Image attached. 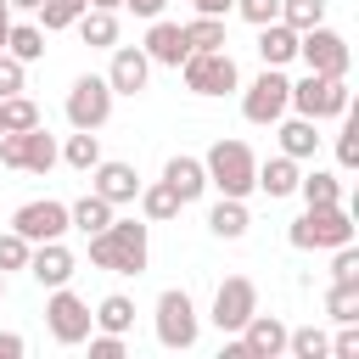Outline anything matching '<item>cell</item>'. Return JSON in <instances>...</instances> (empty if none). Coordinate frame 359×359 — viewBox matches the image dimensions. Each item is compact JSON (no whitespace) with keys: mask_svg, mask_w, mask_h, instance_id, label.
Returning a JSON list of instances; mask_svg holds the SVG:
<instances>
[{"mask_svg":"<svg viewBox=\"0 0 359 359\" xmlns=\"http://www.w3.org/2000/svg\"><path fill=\"white\" fill-rule=\"evenodd\" d=\"M84 241H90V264L107 269V275H140L151 264V224L146 219H118L112 213V224L84 236Z\"/></svg>","mask_w":359,"mask_h":359,"instance_id":"6da1fadb","label":"cell"},{"mask_svg":"<svg viewBox=\"0 0 359 359\" xmlns=\"http://www.w3.org/2000/svg\"><path fill=\"white\" fill-rule=\"evenodd\" d=\"M202 168H208V191H219V196H252L258 185H252V174H258V151L247 146V140H213L208 151H202Z\"/></svg>","mask_w":359,"mask_h":359,"instance_id":"7a4b0ae2","label":"cell"},{"mask_svg":"<svg viewBox=\"0 0 359 359\" xmlns=\"http://www.w3.org/2000/svg\"><path fill=\"white\" fill-rule=\"evenodd\" d=\"M151 331H157V342H163L168 353L196 348V337H202V309H196V297H191L185 286H163V292H157V309H151Z\"/></svg>","mask_w":359,"mask_h":359,"instance_id":"3957f363","label":"cell"},{"mask_svg":"<svg viewBox=\"0 0 359 359\" xmlns=\"http://www.w3.org/2000/svg\"><path fill=\"white\" fill-rule=\"evenodd\" d=\"M286 241H292L297 252H331V247L353 241V213H348L342 202H331V208H303V213L286 224Z\"/></svg>","mask_w":359,"mask_h":359,"instance_id":"277c9868","label":"cell"},{"mask_svg":"<svg viewBox=\"0 0 359 359\" xmlns=\"http://www.w3.org/2000/svg\"><path fill=\"white\" fill-rule=\"evenodd\" d=\"M174 73H180L185 90L202 95V101H219V95H236V90H241V67H236V56H230L224 45H219V50H191Z\"/></svg>","mask_w":359,"mask_h":359,"instance_id":"5b68a950","label":"cell"},{"mask_svg":"<svg viewBox=\"0 0 359 359\" xmlns=\"http://www.w3.org/2000/svg\"><path fill=\"white\" fill-rule=\"evenodd\" d=\"M348 107H353V90H348V79H331V73H303V79H292L286 112L325 123V118H342Z\"/></svg>","mask_w":359,"mask_h":359,"instance_id":"8992f818","label":"cell"},{"mask_svg":"<svg viewBox=\"0 0 359 359\" xmlns=\"http://www.w3.org/2000/svg\"><path fill=\"white\" fill-rule=\"evenodd\" d=\"M0 163L6 168H22V174H50L62 163V146L45 123L34 129H0Z\"/></svg>","mask_w":359,"mask_h":359,"instance_id":"52a82bcc","label":"cell"},{"mask_svg":"<svg viewBox=\"0 0 359 359\" xmlns=\"http://www.w3.org/2000/svg\"><path fill=\"white\" fill-rule=\"evenodd\" d=\"M236 95H241V118H247L252 129H269V123L286 112L292 79H286V67H264V73H258V79H247Z\"/></svg>","mask_w":359,"mask_h":359,"instance_id":"ba28073f","label":"cell"},{"mask_svg":"<svg viewBox=\"0 0 359 359\" xmlns=\"http://www.w3.org/2000/svg\"><path fill=\"white\" fill-rule=\"evenodd\" d=\"M112 84H107V73H79L73 84H67V101H62V112H67V123L73 129H101L107 118H112Z\"/></svg>","mask_w":359,"mask_h":359,"instance_id":"9c48e42d","label":"cell"},{"mask_svg":"<svg viewBox=\"0 0 359 359\" xmlns=\"http://www.w3.org/2000/svg\"><path fill=\"white\" fill-rule=\"evenodd\" d=\"M45 331H50L62 348H79V342L95 331V314H90V303H84L73 286H50V297H45Z\"/></svg>","mask_w":359,"mask_h":359,"instance_id":"30bf717a","label":"cell"},{"mask_svg":"<svg viewBox=\"0 0 359 359\" xmlns=\"http://www.w3.org/2000/svg\"><path fill=\"white\" fill-rule=\"evenodd\" d=\"M297 62H303L309 73H331V79H348V67H353V50H348V39H342L337 28L314 22V28H303V34H297Z\"/></svg>","mask_w":359,"mask_h":359,"instance_id":"8fae6325","label":"cell"},{"mask_svg":"<svg viewBox=\"0 0 359 359\" xmlns=\"http://www.w3.org/2000/svg\"><path fill=\"white\" fill-rule=\"evenodd\" d=\"M252 309H258V286H252L247 275H224V280L213 286V309H208V320L219 325V337H236V331L247 325Z\"/></svg>","mask_w":359,"mask_h":359,"instance_id":"7c38bea8","label":"cell"},{"mask_svg":"<svg viewBox=\"0 0 359 359\" xmlns=\"http://www.w3.org/2000/svg\"><path fill=\"white\" fill-rule=\"evenodd\" d=\"M11 230L22 236V241H62L73 224H67V202H56V196H34V202H22L17 213H11Z\"/></svg>","mask_w":359,"mask_h":359,"instance_id":"4fadbf2b","label":"cell"},{"mask_svg":"<svg viewBox=\"0 0 359 359\" xmlns=\"http://www.w3.org/2000/svg\"><path fill=\"white\" fill-rule=\"evenodd\" d=\"M90 191L107 196L112 208H129V202L140 196V168L123 163V157H101V163L90 168Z\"/></svg>","mask_w":359,"mask_h":359,"instance_id":"5bb4252c","label":"cell"},{"mask_svg":"<svg viewBox=\"0 0 359 359\" xmlns=\"http://www.w3.org/2000/svg\"><path fill=\"white\" fill-rule=\"evenodd\" d=\"M140 50L151 56V67H180L191 56V39H185V22H168V17H151L146 22V39Z\"/></svg>","mask_w":359,"mask_h":359,"instance_id":"9a60e30c","label":"cell"},{"mask_svg":"<svg viewBox=\"0 0 359 359\" xmlns=\"http://www.w3.org/2000/svg\"><path fill=\"white\" fill-rule=\"evenodd\" d=\"M107 84H112V95H140V90L151 84V56H146L140 45H112Z\"/></svg>","mask_w":359,"mask_h":359,"instance_id":"2e32d148","label":"cell"},{"mask_svg":"<svg viewBox=\"0 0 359 359\" xmlns=\"http://www.w3.org/2000/svg\"><path fill=\"white\" fill-rule=\"evenodd\" d=\"M28 275L50 292V286H67V280L79 275V258H73L67 241H34V252H28Z\"/></svg>","mask_w":359,"mask_h":359,"instance_id":"e0dca14e","label":"cell"},{"mask_svg":"<svg viewBox=\"0 0 359 359\" xmlns=\"http://www.w3.org/2000/svg\"><path fill=\"white\" fill-rule=\"evenodd\" d=\"M286 331H292V325H286L280 314H258V309H252L236 337H241L247 359H280V353H286Z\"/></svg>","mask_w":359,"mask_h":359,"instance_id":"ac0fdd59","label":"cell"},{"mask_svg":"<svg viewBox=\"0 0 359 359\" xmlns=\"http://www.w3.org/2000/svg\"><path fill=\"white\" fill-rule=\"evenodd\" d=\"M269 129H275V140H280V151H286L292 163H309V157L320 151V140H325L320 123H314V118H297V112H280Z\"/></svg>","mask_w":359,"mask_h":359,"instance_id":"d6986e66","label":"cell"},{"mask_svg":"<svg viewBox=\"0 0 359 359\" xmlns=\"http://www.w3.org/2000/svg\"><path fill=\"white\" fill-rule=\"evenodd\" d=\"M163 180L174 185V196H180L185 208L208 196V168H202V157H191V151H174V157L163 163Z\"/></svg>","mask_w":359,"mask_h":359,"instance_id":"ffe728a7","label":"cell"},{"mask_svg":"<svg viewBox=\"0 0 359 359\" xmlns=\"http://www.w3.org/2000/svg\"><path fill=\"white\" fill-rule=\"evenodd\" d=\"M297 174H303V163H292L286 151H275V157H264V163H258L252 185H258L269 202H280V196H297Z\"/></svg>","mask_w":359,"mask_h":359,"instance_id":"44dd1931","label":"cell"},{"mask_svg":"<svg viewBox=\"0 0 359 359\" xmlns=\"http://www.w3.org/2000/svg\"><path fill=\"white\" fill-rule=\"evenodd\" d=\"M258 62H264V67H292V62H297V28L280 22V17L264 22V28H258Z\"/></svg>","mask_w":359,"mask_h":359,"instance_id":"7402d4cb","label":"cell"},{"mask_svg":"<svg viewBox=\"0 0 359 359\" xmlns=\"http://www.w3.org/2000/svg\"><path fill=\"white\" fill-rule=\"evenodd\" d=\"M208 230H213L219 241H241V236L252 230V213H247V202H241V196H219V202L208 208Z\"/></svg>","mask_w":359,"mask_h":359,"instance_id":"603a6c76","label":"cell"},{"mask_svg":"<svg viewBox=\"0 0 359 359\" xmlns=\"http://www.w3.org/2000/svg\"><path fill=\"white\" fill-rule=\"evenodd\" d=\"M297 196H303V208H331V202H342V174L337 168H303Z\"/></svg>","mask_w":359,"mask_h":359,"instance_id":"cb8c5ba5","label":"cell"},{"mask_svg":"<svg viewBox=\"0 0 359 359\" xmlns=\"http://www.w3.org/2000/svg\"><path fill=\"white\" fill-rule=\"evenodd\" d=\"M135 202H140V219H146V224H168V219H180V208H185L168 180H151V185L140 180V196H135Z\"/></svg>","mask_w":359,"mask_h":359,"instance_id":"d4e9b609","label":"cell"},{"mask_svg":"<svg viewBox=\"0 0 359 359\" xmlns=\"http://www.w3.org/2000/svg\"><path fill=\"white\" fill-rule=\"evenodd\" d=\"M112 213H118V208H112L107 196H95V191H84L79 202H67V224H73L79 236H95V230H107V224H112Z\"/></svg>","mask_w":359,"mask_h":359,"instance_id":"484cf974","label":"cell"},{"mask_svg":"<svg viewBox=\"0 0 359 359\" xmlns=\"http://www.w3.org/2000/svg\"><path fill=\"white\" fill-rule=\"evenodd\" d=\"M73 28H79V39H84L90 50H112V45H118V11H95V6H84Z\"/></svg>","mask_w":359,"mask_h":359,"instance_id":"4316f807","label":"cell"},{"mask_svg":"<svg viewBox=\"0 0 359 359\" xmlns=\"http://www.w3.org/2000/svg\"><path fill=\"white\" fill-rule=\"evenodd\" d=\"M95 331H118V337H129V325H135V297H123V292H107L95 309Z\"/></svg>","mask_w":359,"mask_h":359,"instance_id":"83f0119b","label":"cell"},{"mask_svg":"<svg viewBox=\"0 0 359 359\" xmlns=\"http://www.w3.org/2000/svg\"><path fill=\"white\" fill-rule=\"evenodd\" d=\"M6 50H11L22 67H28V62H39V56H45V28H39V22H17V17H11V28H6Z\"/></svg>","mask_w":359,"mask_h":359,"instance_id":"f1b7e54d","label":"cell"},{"mask_svg":"<svg viewBox=\"0 0 359 359\" xmlns=\"http://www.w3.org/2000/svg\"><path fill=\"white\" fill-rule=\"evenodd\" d=\"M62 163L79 168V174H90V168L101 163V135H95V129H73V135L62 140Z\"/></svg>","mask_w":359,"mask_h":359,"instance_id":"f546056e","label":"cell"},{"mask_svg":"<svg viewBox=\"0 0 359 359\" xmlns=\"http://www.w3.org/2000/svg\"><path fill=\"white\" fill-rule=\"evenodd\" d=\"M34 123H45V112H39V101L28 90L0 95V129H34Z\"/></svg>","mask_w":359,"mask_h":359,"instance_id":"4dcf8cb0","label":"cell"},{"mask_svg":"<svg viewBox=\"0 0 359 359\" xmlns=\"http://www.w3.org/2000/svg\"><path fill=\"white\" fill-rule=\"evenodd\" d=\"M325 314H331L337 325H353V320H359V280H331V292H325Z\"/></svg>","mask_w":359,"mask_h":359,"instance_id":"1f68e13d","label":"cell"},{"mask_svg":"<svg viewBox=\"0 0 359 359\" xmlns=\"http://www.w3.org/2000/svg\"><path fill=\"white\" fill-rule=\"evenodd\" d=\"M286 353L292 359H331V337L320 325H297V331H286Z\"/></svg>","mask_w":359,"mask_h":359,"instance_id":"d6a6232c","label":"cell"},{"mask_svg":"<svg viewBox=\"0 0 359 359\" xmlns=\"http://www.w3.org/2000/svg\"><path fill=\"white\" fill-rule=\"evenodd\" d=\"M79 11H84V0H39L34 22H39L45 34H62V28H73V22H79Z\"/></svg>","mask_w":359,"mask_h":359,"instance_id":"836d02e7","label":"cell"},{"mask_svg":"<svg viewBox=\"0 0 359 359\" xmlns=\"http://www.w3.org/2000/svg\"><path fill=\"white\" fill-rule=\"evenodd\" d=\"M185 39H191V50H219L224 45V17H191L185 22Z\"/></svg>","mask_w":359,"mask_h":359,"instance_id":"e575fe53","label":"cell"},{"mask_svg":"<svg viewBox=\"0 0 359 359\" xmlns=\"http://www.w3.org/2000/svg\"><path fill=\"white\" fill-rule=\"evenodd\" d=\"M359 168V123L342 112V129H337V174H353Z\"/></svg>","mask_w":359,"mask_h":359,"instance_id":"d590c367","label":"cell"},{"mask_svg":"<svg viewBox=\"0 0 359 359\" xmlns=\"http://www.w3.org/2000/svg\"><path fill=\"white\" fill-rule=\"evenodd\" d=\"M28 252H34V241H22L11 224L0 230V275H11V269H28Z\"/></svg>","mask_w":359,"mask_h":359,"instance_id":"8d00e7d4","label":"cell"},{"mask_svg":"<svg viewBox=\"0 0 359 359\" xmlns=\"http://www.w3.org/2000/svg\"><path fill=\"white\" fill-rule=\"evenodd\" d=\"M280 22H292L303 34V28L325 22V0H280Z\"/></svg>","mask_w":359,"mask_h":359,"instance_id":"74e56055","label":"cell"},{"mask_svg":"<svg viewBox=\"0 0 359 359\" xmlns=\"http://www.w3.org/2000/svg\"><path fill=\"white\" fill-rule=\"evenodd\" d=\"M230 11H236L241 22H252V28H264V22L280 17V0H230Z\"/></svg>","mask_w":359,"mask_h":359,"instance_id":"f35d334b","label":"cell"},{"mask_svg":"<svg viewBox=\"0 0 359 359\" xmlns=\"http://www.w3.org/2000/svg\"><path fill=\"white\" fill-rule=\"evenodd\" d=\"M17 90H28V67L11 50H0V95H17Z\"/></svg>","mask_w":359,"mask_h":359,"instance_id":"ab89813d","label":"cell"},{"mask_svg":"<svg viewBox=\"0 0 359 359\" xmlns=\"http://www.w3.org/2000/svg\"><path fill=\"white\" fill-rule=\"evenodd\" d=\"M331 280H359V252H353V241L331 247Z\"/></svg>","mask_w":359,"mask_h":359,"instance_id":"60d3db41","label":"cell"},{"mask_svg":"<svg viewBox=\"0 0 359 359\" xmlns=\"http://www.w3.org/2000/svg\"><path fill=\"white\" fill-rule=\"evenodd\" d=\"M90 359H123V337L118 331H90Z\"/></svg>","mask_w":359,"mask_h":359,"instance_id":"b9f144b4","label":"cell"},{"mask_svg":"<svg viewBox=\"0 0 359 359\" xmlns=\"http://www.w3.org/2000/svg\"><path fill=\"white\" fill-rule=\"evenodd\" d=\"M331 359H359V320L331 337Z\"/></svg>","mask_w":359,"mask_h":359,"instance_id":"7bdbcfd3","label":"cell"},{"mask_svg":"<svg viewBox=\"0 0 359 359\" xmlns=\"http://www.w3.org/2000/svg\"><path fill=\"white\" fill-rule=\"evenodd\" d=\"M123 11H135V17H146V22H151V17H163V11H168V0H123Z\"/></svg>","mask_w":359,"mask_h":359,"instance_id":"ee69618b","label":"cell"},{"mask_svg":"<svg viewBox=\"0 0 359 359\" xmlns=\"http://www.w3.org/2000/svg\"><path fill=\"white\" fill-rule=\"evenodd\" d=\"M22 353H28V342L17 331H0V359H22Z\"/></svg>","mask_w":359,"mask_h":359,"instance_id":"f6af8a7d","label":"cell"},{"mask_svg":"<svg viewBox=\"0 0 359 359\" xmlns=\"http://www.w3.org/2000/svg\"><path fill=\"white\" fill-rule=\"evenodd\" d=\"M202 17H230V0H191Z\"/></svg>","mask_w":359,"mask_h":359,"instance_id":"bcb514c9","label":"cell"},{"mask_svg":"<svg viewBox=\"0 0 359 359\" xmlns=\"http://www.w3.org/2000/svg\"><path fill=\"white\" fill-rule=\"evenodd\" d=\"M6 6H11V17H34L39 11V0H6Z\"/></svg>","mask_w":359,"mask_h":359,"instance_id":"7dc6e473","label":"cell"},{"mask_svg":"<svg viewBox=\"0 0 359 359\" xmlns=\"http://www.w3.org/2000/svg\"><path fill=\"white\" fill-rule=\"evenodd\" d=\"M6 28H11V6L0 0V50H6Z\"/></svg>","mask_w":359,"mask_h":359,"instance_id":"c3c4849f","label":"cell"},{"mask_svg":"<svg viewBox=\"0 0 359 359\" xmlns=\"http://www.w3.org/2000/svg\"><path fill=\"white\" fill-rule=\"evenodd\" d=\"M84 6H95V11H123V0H84Z\"/></svg>","mask_w":359,"mask_h":359,"instance_id":"681fc988","label":"cell"},{"mask_svg":"<svg viewBox=\"0 0 359 359\" xmlns=\"http://www.w3.org/2000/svg\"><path fill=\"white\" fill-rule=\"evenodd\" d=\"M0 303H6V275H0Z\"/></svg>","mask_w":359,"mask_h":359,"instance_id":"f907efd6","label":"cell"}]
</instances>
